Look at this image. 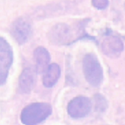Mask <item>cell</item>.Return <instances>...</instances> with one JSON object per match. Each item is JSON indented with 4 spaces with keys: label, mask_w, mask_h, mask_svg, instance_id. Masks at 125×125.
Here are the masks:
<instances>
[{
    "label": "cell",
    "mask_w": 125,
    "mask_h": 125,
    "mask_svg": "<svg viewBox=\"0 0 125 125\" xmlns=\"http://www.w3.org/2000/svg\"><path fill=\"white\" fill-rule=\"evenodd\" d=\"M52 113V107L48 103H33L25 107L21 113V121L25 125H38Z\"/></svg>",
    "instance_id": "1"
},
{
    "label": "cell",
    "mask_w": 125,
    "mask_h": 125,
    "mask_svg": "<svg viewBox=\"0 0 125 125\" xmlns=\"http://www.w3.org/2000/svg\"><path fill=\"white\" fill-rule=\"evenodd\" d=\"M82 67L84 77L93 86H99L103 82V69L97 57L93 53H88L84 56Z\"/></svg>",
    "instance_id": "2"
},
{
    "label": "cell",
    "mask_w": 125,
    "mask_h": 125,
    "mask_svg": "<svg viewBox=\"0 0 125 125\" xmlns=\"http://www.w3.org/2000/svg\"><path fill=\"white\" fill-rule=\"evenodd\" d=\"M11 33L19 44H22L30 38L32 26L29 19L19 18L13 22L11 27Z\"/></svg>",
    "instance_id": "3"
},
{
    "label": "cell",
    "mask_w": 125,
    "mask_h": 125,
    "mask_svg": "<svg viewBox=\"0 0 125 125\" xmlns=\"http://www.w3.org/2000/svg\"><path fill=\"white\" fill-rule=\"evenodd\" d=\"M13 62V52L4 39L0 37V85L4 84Z\"/></svg>",
    "instance_id": "4"
},
{
    "label": "cell",
    "mask_w": 125,
    "mask_h": 125,
    "mask_svg": "<svg viewBox=\"0 0 125 125\" xmlns=\"http://www.w3.org/2000/svg\"><path fill=\"white\" fill-rule=\"evenodd\" d=\"M92 108L90 100L86 97H77L68 104L67 111L69 115L74 119H80L86 116Z\"/></svg>",
    "instance_id": "5"
},
{
    "label": "cell",
    "mask_w": 125,
    "mask_h": 125,
    "mask_svg": "<svg viewBox=\"0 0 125 125\" xmlns=\"http://www.w3.org/2000/svg\"><path fill=\"white\" fill-rule=\"evenodd\" d=\"M101 50L108 57L117 58L124 50V43L116 36H108L102 41Z\"/></svg>",
    "instance_id": "6"
},
{
    "label": "cell",
    "mask_w": 125,
    "mask_h": 125,
    "mask_svg": "<svg viewBox=\"0 0 125 125\" xmlns=\"http://www.w3.org/2000/svg\"><path fill=\"white\" fill-rule=\"evenodd\" d=\"M50 41L56 44H69L73 40V32L69 25L58 24L50 32Z\"/></svg>",
    "instance_id": "7"
},
{
    "label": "cell",
    "mask_w": 125,
    "mask_h": 125,
    "mask_svg": "<svg viewBox=\"0 0 125 125\" xmlns=\"http://www.w3.org/2000/svg\"><path fill=\"white\" fill-rule=\"evenodd\" d=\"M36 81V73L31 68H27L22 71L19 77V90L23 94H29L30 92Z\"/></svg>",
    "instance_id": "8"
},
{
    "label": "cell",
    "mask_w": 125,
    "mask_h": 125,
    "mask_svg": "<svg viewBox=\"0 0 125 125\" xmlns=\"http://www.w3.org/2000/svg\"><path fill=\"white\" fill-rule=\"evenodd\" d=\"M34 57L37 66V71L39 74L44 73L49 67L50 61V55L49 52L43 47H38L34 50Z\"/></svg>",
    "instance_id": "9"
},
{
    "label": "cell",
    "mask_w": 125,
    "mask_h": 125,
    "mask_svg": "<svg viewBox=\"0 0 125 125\" xmlns=\"http://www.w3.org/2000/svg\"><path fill=\"white\" fill-rule=\"evenodd\" d=\"M61 75V69L57 63H52L44 72L42 78V83L45 87L50 88L57 83Z\"/></svg>",
    "instance_id": "10"
},
{
    "label": "cell",
    "mask_w": 125,
    "mask_h": 125,
    "mask_svg": "<svg viewBox=\"0 0 125 125\" xmlns=\"http://www.w3.org/2000/svg\"><path fill=\"white\" fill-rule=\"evenodd\" d=\"M94 104L95 109L98 112H104L108 107V101L104 96L100 94H97L94 96Z\"/></svg>",
    "instance_id": "11"
},
{
    "label": "cell",
    "mask_w": 125,
    "mask_h": 125,
    "mask_svg": "<svg viewBox=\"0 0 125 125\" xmlns=\"http://www.w3.org/2000/svg\"><path fill=\"white\" fill-rule=\"evenodd\" d=\"M94 7L98 10H104L108 6V0H92Z\"/></svg>",
    "instance_id": "12"
},
{
    "label": "cell",
    "mask_w": 125,
    "mask_h": 125,
    "mask_svg": "<svg viewBox=\"0 0 125 125\" xmlns=\"http://www.w3.org/2000/svg\"><path fill=\"white\" fill-rule=\"evenodd\" d=\"M124 7H125V6H124Z\"/></svg>",
    "instance_id": "13"
}]
</instances>
